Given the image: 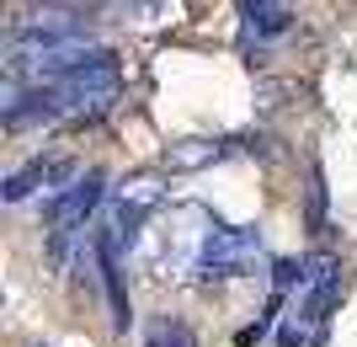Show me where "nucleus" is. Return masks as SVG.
Segmentation results:
<instances>
[{
	"label": "nucleus",
	"instance_id": "nucleus-1",
	"mask_svg": "<svg viewBox=\"0 0 357 347\" xmlns=\"http://www.w3.org/2000/svg\"><path fill=\"white\" fill-rule=\"evenodd\" d=\"M102 59V48L91 38H16L6 48V75L11 80H32V86H54V80L86 70Z\"/></svg>",
	"mask_w": 357,
	"mask_h": 347
},
{
	"label": "nucleus",
	"instance_id": "nucleus-2",
	"mask_svg": "<svg viewBox=\"0 0 357 347\" xmlns=\"http://www.w3.org/2000/svg\"><path fill=\"white\" fill-rule=\"evenodd\" d=\"M256 251H261V241H256V230H235V225H208V235H203V246H197V272L203 278H235V272H245L256 262Z\"/></svg>",
	"mask_w": 357,
	"mask_h": 347
},
{
	"label": "nucleus",
	"instance_id": "nucleus-3",
	"mask_svg": "<svg viewBox=\"0 0 357 347\" xmlns=\"http://www.w3.org/2000/svg\"><path fill=\"white\" fill-rule=\"evenodd\" d=\"M165 198V187H160V177H128L118 187V209H112V246H134L139 241V225L149 219V209Z\"/></svg>",
	"mask_w": 357,
	"mask_h": 347
},
{
	"label": "nucleus",
	"instance_id": "nucleus-4",
	"mask_svg": "<svg viewBox=\"0 0 357 347\" xmlns=\"http://www.w3.org/2000/svg\"><path fill=\"white\" fill-rule=\"evenodd\" d=\"M16 38H86V16L64 0H27L16 11Z\"/></svg>",
	"mask_w": 357,
	"mask_h": 347
},
{
	"label": "nucleus",
	"instance_id": "nucleus-5",
	"mask_svg": "<svg viewBox=\"0 0 357 347\" xmlns=\"http://www.w3.org/2000/svg\"><path fill=\"white\" fill-rule=\"evenodd\" d=\"M102 193H107V177L102 171H86V177L75 182L70 193L48 209V225H54V235H70V230H80L96 214V203H102Z\"/></svg>",
	"mask_w": 357,
	"mask_h": 347
},
{
	"label": "nucleus",
	"instance_id": "nucleus-6",
	"mask_svg": "<svg viewBox=\"0 0 357 347\" xmlns=\"http://www.w3.org/2000/svg\"><path fill=\"white\" fill-rule=\"evenodd\" d=\"M70 171H75L70 155H43V161H27V166H22L11 182H6V203H22V198L38 193V187H59Z\"/></svg>",
	"mask_w": 357,
	"mask_h": 347
},
{
	"label": "nucleus",
	"instance_id": "nucleus-7",
	"mask_svg": "<svg viewBox=\"0 0 357 347\" xmlns=\"http://www.w3.org/2000/svg\"><path fill=\"white\" fill-rule=\"evenodd\" d=\"M149 347H192V332L181 320H155L149 326Z\"/></svg>",
	"mask_w": 357,
	"mask_h": 347
},
{
	"label": "nucleus",
	"instance_id": "nucleus-8",
	"mask_svg": "<svg viewBox=\"0 0 357 347\" xmlns=\"http://www.w3.org/2000/svg\"><path fill=\"white\" fill-rule=\"evenodd\" d=\"M310 225L314 230L326 225V182H320V171H314V182H310Z\"/></svg>",
	"mask_w": 357,
	"mask_h": 347
}]
</instances>
